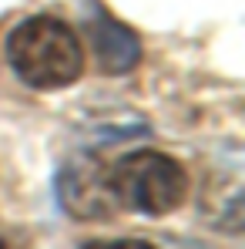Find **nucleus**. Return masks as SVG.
<instances>
[{
    "label": "nucleus",
    "mask_w": 245,
    "mask_h": 249,
    "mask_svg": "<svg viewBox=\"0 0 245 249\" xmlns=\"http://www.w3.org/2000/svg\"><path fill=\"white\" fill-rule=\"evenodd\" d=\"M7 64L24 84L37 91H57L81 78V37L57 17H27L7 37Z\"/></svg>",
    "instance_id": "nucleus-1"
},
{
    "label": "nucleus",
    "mask_w": 245,
    "mask_h": 249,
    "mask_svg": "<svg viewBox=\"0 0 245 249\" xmlns=\"http://www.w3.org/2000/svg\"><path fill=\"white\" fill-rule=\"evenodd\" d=\"M108 182L114 192V206L158 219L188 199V172L178 159L162 152H131L108 165Z\"/></svg>",
    "instance_id": "nucleus-2"
},
{
    "label": "nucleus",
    "mask_w": 245,
    "mask_h": 249,
    "mask_svg": "<svg viewBox=\"0 0 245 249\" xmlns=\"http://www.w3.org/2000/svg\"><path fill=\"white\" fill-rule=\"evenodd\" d=\"M54 192L64 212L78 222H101L118 209L111 182H108V162H101L98 155L67 159L57 172Z\"/></svg>",
    "instance_id": "nucleus-3"
},
{
    "label": "nucleus",
    "mask_w": 245,
    "mask_h": 249,
    "mask_svg": "<svg viewBox=\"0 0 245 249\" xmlns=\"http://www.w3.org/2000/svg\"><path fill=\"white\" fill-rule=\"evenodd\" d=\"M94 17L87 20V37L98 54V64L104 74H128L138 61H141V41L131 27H124L121 20H114L101 3H94Z\"/></svg>",
    "instance_id": "nucleus-4"
}]
</instances>
